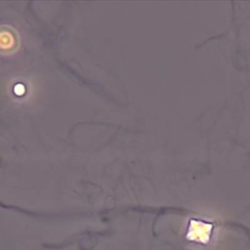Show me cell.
I'll return each instance as SVG.
<instances>
[{
  "label": "cell",
  "instance_id": "6da1fadb",
  "mask_svg": "<svg viewBox=\"0 0 250 250\" xmlns=\"http://www.w3.org/2000/svg\"><path fill=\"white\" fill-rule=\"evenodd\" d=\"M194 227L190 228V234H194L193 237H191L190 239H196V240H201V241H205L208 236H209V231H210V226L209 225H204V224H198L196 222H194Z\"/></svg>",
  "mask_w": 250,
  "mask_h": 250
}]
</instances>
